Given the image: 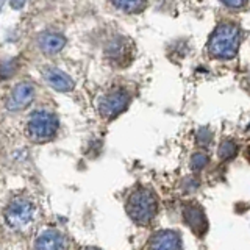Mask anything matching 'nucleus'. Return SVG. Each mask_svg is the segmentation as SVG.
Masks as SVG:
<instances>
[{
  "instance_id": "obj_1",
  "label": "nucleus",
  "mask_w": 250,
  "mask_h": 250,
  "mask_svg": "<svg viewBox=\"0 0 250 250\" xmlns=\"http://www.w3.org/2000/svg\"><path fill=\"white\" fill-rule=\"evenodd\" d=\"M242 31L231 22H222L216 27L208 41V52L217 60H230L238 53Z\"/></svg>"
},
{
  "instance_id": "obj_2",
  "label": "nucleus",
  "mask_w": 250,
  "mask_h": 250,
  "mask_svg": "<svg viewBox=\"0 0 250 250\" xmlns=\"http://www.w3.org/2000/svg\"><path fill=\"white\" fill-rule=\"evenodd\" d=\"M127 213L139 225H147L152 222L158 211V197L155 191L148 188H138L127 199Z\"/></svg>"
},
{
  "instance_id": "obj_3",
  "label": "nucleus",
  "mask_w": 250,
  "mask_h": 250,
  "mask_svg": "<svg viewBox=\"0 0 250 250\" xmlns=\"http://www.w3.org/2000/svg\"><path fill=\"white\" fill-rule=\"evenodd\" d=\"M58 131V119L52 111L36 109L27 121V135L33 143H47Z\"/></svg>"
},
{
  "instance_id": "obj_4",
  "label": "nucleus",
  "mask_w": 250,
  "mask_h": 250,
  "mask_svg": "<svg viewBox=\"0 0 250 250\" xmlns=\"http://www.w3.org/2000/svg\"><path fill=\"white\" fill-rule=\"evenodd\" d=\"M35 203L27 197H16L5 209V221L14 230H25L35 219Z\"/></svg>"
},
{
  "instance_id": "obj_5",
  "label": "nucleus",
  "mask_w": 250,
  "mask_h": 250,
  "mask_svg": "<svg viewBox=\"0 0 250 250\" xmlns=\"http://www.w3.org/2000/svg\"><path fill=\"white\" fill-rule=\"evenodd\" d=\"M130 104V96L127 91L116 89L104 94L99 99V113L106 117V119H113V117L119 116L125 108Z\"/></svg>"
},
{
  "instance_id": "obj_6",
  "label": "nucleus",
  "mask_w": 250,
  "mask_h": 250,
  "mask_svg": "<svg viewBox=\"0 0 250 250\" xmlns=\"http://www.w3.org/2000/svg\"><path fill=\"white\" fill-rule=\"evenodd\" d=\"M35 99V86L30 82H21L11 89L6 99V108L10 111H21L27 108Z\"/></svg>"
},
{
  "instance_id": "obj_7",
  "label": "nucleus",
  "mask_w": 250,
  "mask_h": 250,
  "mask_svg": "<svg viewBox=\"0 0 250 250\" xmlns=\"http://www.w3.org/2000/svg\"><path fill=\"white\" fill-rule=\"evenodd\" d=\"M128 45H130V41L125 39L124 36H117L108 44L106 57L111 61V64H117V66L127 64V61H130V55H131Z\"/></svg>"
},
{
  "instance_id": "obj_8",
  "label": "nucleus",
  "mask_w": 250,
  "mask_h": 250,
  "mask_svg": "<svg viewBox=\"0 0 250 250\" xmlns=\"http://www.w3.org/2000/svg\"><path fill=\"white\" fill-rule=\"evenodd\" d=\"M148 250H183L182 238L174 230H163L153 234Z\"/></svg>"
},
{
  "instance_id": "obj_9",
  "label": "nucleus",
  "mask_w": 250,
  "mask_h": 250,
  "mask_svg": "<svg viewBox=\"0 0 250 250\" xmlns=\"http://www.w3.org/2000/svg\"><path fill=\"white\" fill-rule=\"evenodd\" d=\"M42 75H44V80L47 82V84L52 86L55 91L69 92V91H72L75 86L72 78L58 67H45L42 70Z\"/></svg>"
},
{
  "instance_id": "obj_10",
  "label": "nucleus",
  "mask_w": 250,
  "mask_h": 250,
  "mask_svg": "<svg viewBox=\"0 0 250 250\" xmlns=\"http://www.w3.org/2000/svg\"><path fill=\"white\" fill-rule=\"evenodd\" d=\"M36 250H64L66 238L58 230H45L38 236L35 242Z\"/></svg>"
},
{
  "instance_id": "obj_11",
  "label": "nucleus",
  "mask_w": 250,
  "mask_h": 250,
  "mask_svg": "<svg viewBox=\"0 0 250 250\" xmlns=\"http://www.w3.org/2000/svg\"><path fill=\"white\" fill-rule=\"evenodd\" d=\"M183 216H185V221L186 224L191 227V230L197 234L205 233L208 229V222H207V217L203 209L197 205H189V207H185L183 209Z\"/></svg>"
},
{
  "instance_id": "obj_12",
  "label": "nucleus",
  "mask_w": 250,
  "mask_h": 250,
  "mask_svg": "<svg viewBox=\"0 0 250 250\" xmlns=\"http://www.w3.org/2000/svg\"><path fill=\"white\" fill-rule=\"evenodd\" d=\"M38 44H39V49H41L45 55H55L64 47L66 39L60 33L47 31V33H42L41 36H39Z\"/></svg>"
},
{
  "instance_id": "obj_13",
  "label": "nucleus",
  "mask_w": 250,
  "mask_h": 250,
  "mask_svg": "<svg viewBox=\"0 0 250 250\" xmlns=\"http://www.w3.org/2000/svg\"><path fill=\"white\" fill-rule=\"evenodd\" d=\"M238 144L234 143L233 139H225L221 143L219 146V156H221V160L227 161V160H231L234 156L238 155Z\"/></svg>"
},
{
  "instance_id": "obj_14",
  "label": "nucleus",
  "mask_w": 250,
  "mask_h": 250,
  "mask_svg": "<svg viewBox=\"0 0 250 250\" xmlns=\"http://www.w3.org/2000/svg\"><path fill=\"white\" fill-rule=\"evenodd\" d=\"M113 5L114 8H119L125 13H139L147 6V3L144 2H114Z\"/></svg>"
},
{
  "instance_id": "obj_15",
  "label": "nucleus",
  "mask_w": 250,
  "mask_h": 250,
  "mask_svg": "<svg viewBox=\"0 0 250 250\" xmlns=\"http://www.w3.org/2000/svg\"><path fill=\"white\" fill-rule=\"evenodd\" d=\"M208 161H209V158H208V155L205 152H202V150L200 152H195L191 156V167L194 170H202L208 164Z\"/></svg>"
},
{
  "instance_id": "obj_16",
  "label": "nucleus",
  "mask_w": 250,
  "mask_h": 250,
  "mask_svg": "<svg viewBox=\"0 0 250 250\" xmlns=\"http://www.w3.org/2000/svg\"><path fill=\"white\" fill-rule=\"evenodd\" d=\"M195 138H197V143L199 144H202V146H207V144H209L211 143V138H213V133H211V130L209 128H200L199 131H197V135H195Z\"/></svg>"
},
{
  "instance_id": "obj_17",
  "label": "nucleus",
  "mask_w": 250,
  "mask_h": 250,
  "mask_svg": "<svg viewBox=\"0 0 250 250\" xmlns=\"http://www.w3.org/2000/svg\"><path fill=\"white\" fill-rule=\"evenodd\" d=\"M227 6H236V8H239V6H244L246 3L244 2H236V3H229V2H224Z\"/></svg>"
},
{
  "instance_id": "obj_18",
  "label": "nucleus",
  "mask_w": 250,
  "mask_h": 250,
  "mask_svg": "<svg viewBox=\"0 0 250 250\" xmlns=\"http://www.w3.org/2000/svg\"><path fill=\"white\" fill-rule=\"evenodd\" d=\"M86 250H96V249H86Z\"/></svg>"
}]
</instances>
